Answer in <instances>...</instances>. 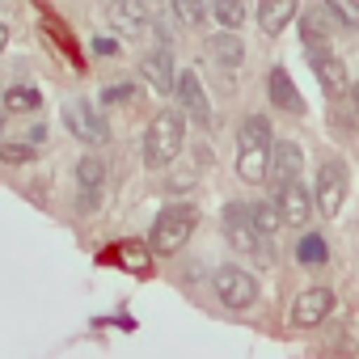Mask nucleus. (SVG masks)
<instances>
[{"instance_id":"6e6552de","label":"nucleus","mask_w":359,"mask_h":359,"mask_svg":"<svg viewBox=\"0 0 359 359\" xmlns=\"http://www.w3.org/2000/svg\"><path fill=\"white\" fill-rule=\"evenodd\" d=\"M106 173H110V165H106V156H97V152H85V156L76 161V208H81L85 216L97 212L102 199H106Z\"/></svg>"},{"instance_id":"473e14b6","label":"nucleus","mask_w":359,"mask_h":359,"mask_svg":"<svg viewBox=\"0 0 359 359\" xmlns=\"http://www.w3.org/2000/svg\"><path fill=\"white\" fill-rule=\"evenodd\" d=\"M5 47H9V26L0 22V51H5Z\"/></svg>"},{"instance_id":"dca6fc26","label":"nucleus","mask_w":359,"mask_h":359,"mask_svg":"<svg viewBox=\"0 0 359 359\" xmlns=\"http://www.w3.org/2000/svg\"><path fill=\"white\" fill-rule=\"evenodd\" d=\"M266 97H271L275 110H283V114H304V97H300V89H296V81H292L287 68H271V76H266Z\"/></svg>"},{"instance_id":"6ab92c4d","label":"nucleus","mask_w":359,"mask_h":359,"mask_svg":"<svg viewBox=\"0 0 359 359\" xmlns=\"http://www.w3.org/2000/svg\"><path fill=\"white\" fill-rule=\"evenodd\" d=\"M258 30L262 34H283V26H292V18H300V9H296V0H266V5H258Z\"/></svg>"},{"instance_id":"412c9836","label":"nucleus","mask_w":359,"mask_h":359,"mask_svg":"<svg viewBox=\"0 0 359 359\" xmlns=\"http://www.w3.org/2000/svg\"><path fill=\"white\" fill-rule=\"evenodd\" d=\"M250 220H254V229L271 241L279 229H283V216H279V208H275V199H262V203H250Z\"/></svg>"},{"instance_id":"2eb2a0df","label":"nucleus","mask_w":359,"mask_h":359,"mask_svg":"<svg viewBox=\"0 0 359 359\" xmlns=\"http://www.w3.org/2000/svg\"><path fill=\"white\" fill-rule=\"evenodd\" d=\"M140 76H144V81H148V85H152V89H156L161 97H169V93L177 89L173 55H169V51H161V47H156L152 55H144V60H140Z\"/></svg>"},{"instance_id":"393cba45","label":"nucleus","mask_w":359,"mask_h":359,"mask_svg":"<svg viewBox=\"0 0 359 359\" xmlns=\"http://www.w3.org/2000/svg\"><path fill=\"white\" fill-rule=\"evenodd\" d=\"M39 156V148H30V144H22V140H0V161H5V165H30Z\"/></svg>"},{"instance_id":"2f4dec72","label":"nucleus","mask_w":359,"mask_h":359,"mask_svg":"<svg viewBox=\"0 0 359 359\" xmlns=\"http://www.w3.org/2000/svg\"><path fill=\"white\" fill-rule=\"evenodd\" d=\"M346 97H351V110H355V118H359V81L351 85V93H346Z\"/></svg>"},{"instance_id":"5701e85b","label":"nucleus","mask_w":359,"mask_h":359,"mask_svg":"<svg viewBox=\"0 0 359 359\" xmlns=\"http://www.w3.org/2000/svg\"><path fill=\"white\" fill-rule=\"evenodd\" d=\"M296 258H300L304 266H321V262L330 258L325 237H321V233H304V237H300V245H296Z\"/></svg>"},{"instance_id":"a878e982","label":"nucleus","mask_w":359,"mask_h":359,"mask_svg":"<svg viewBox=\"0 0 359 359\" xmlns=\"http://www.w3.org/2000/svg\"><path fill=\"white\" fill-rule=\"evenodd\" d=\"M169 13L182 22V26H203V22L212 18V9H208V5H199V0H177Z\"/></svg>"},{"instance_id":"4be33fe9","label":"nucleus","mask_w":359,"mask_h":359,"mask_svg":"<svg viewBox=\"0 0 359 359\" xmlns=\"http://www.w3.org/2000/svg\"><path fill=\"white\" fill-rule=\"evenodd\" d=\"M208 9H212L216 26H220V30H229V34H237V26L250 18V9H245V5H237V0H216V5H208Z\"/></svg>"},{"instance_id":"b1692460","label":"nucleus","mask_w":359,"mask_h":359,"mask_svg":"<svg viewBox=\"0 0 359 359\" xmlns=\"http://www.w3.org/2000/svg\"><path fill=\"white\" fill-rule=\"evenodd\" d=\"M140 97V89L131 85V81H114V85H106L102 93H97V106H131Z\"/></svg>"},{"instance_id":"f257e3e1","label":"nucleus","mask_w":359,"mask_h":359,"mask_svg":"<svg viewBox=\"0 0 359 359\" xmlns=\"http://www.w3.org/2000/svg\"><path fill=\"white\" fill-rule=\"evenodd\" d=\"M271 152H275V131L266 114H245L237 127V177L241 182H266L271 177Z\"/></svg>"},{"instance_id":"a211bd4d","label":"nucleus","mask_w":359,"mask_h":359,"mask_svg":"<svg viewBox=\"0 0 359 359\" xmlns=\"http://www.w3.org/2000/svg\"><path fill=\"white\" fill-rule=\"evenodd\" d=\"M330 34H334V22H330L325 5L300 13V43H304V51H321V47H330Z\"/></svg>"},{"instance_id":"72a5a7b5","label":"nucleus","mask_w":359,"mask_h":359,"mask_svg":"<svg viewBox=\"0 0 359 359\" xmlns=\"http://www.w3.org/2000/svg\"><path fill=\"white\" fill-rule=\"evenodd\" d=\"M0 135H5V114H0Z\"/></svg>"},{"instance_id":"f03ea898","label":"nucleus","mask_w":359,"mask_h":359,"mask_svg":"<svg viewBox=\"0 0 359 359\" xmlns=\"http://www.w3.org/2000/svg\"><path fill=\"white\" fill-rule=\"evenodd\" d=\"M195 229H199V208L195 203H169V208H161L156 220L148 224V254H156V258L177 254L191 241Z\"/></svg>"},{"instance_id":"20e7f679","label":"nucleus","mask_w":359,"mask_h":359,"mask_svg":"<svg viewBox=\"0 0 359 359\" xmlns=\"http://www.w3.org/2000/svg\"><path fill=\"white\" fill-rule=\"evenodd\" d=\"M224 241H229L237 254H245V258H271V241L254 229L250 203H241V199H233V203L224 208Z\"/></svg>"},{"instance_id":"f3484780","label":"nucleus","mask_w":359,"mask_h":359,"mask_svg":"<svg viewBox=\"0 0 359 359\" xmlns=\"http://www.w3.org/2000/svg\"><path fill=\"white\" fill-rule=\"evenodd\" d=\"M208 55L216 60V68L220 72H237L241 64H245V43H241V34H229V30H220V34H208Z\"/></svg>"},{"instance_id":"7ed1b4c3","label":"nucleus","mask_w":359,"mask_h":359,"mask_svg":"<svg viewBox=\"0 0 359 359\" xmlns=\"http://www.w3.org/2000/svg\"><path fill=\"white\" fill-rule=\"evenodd\" d=\"M187 144V118L182 110H156V118L144 131V165L148 169H169Z\"/></svg>"},{"instance_id":"9d476101","label":"nucleus","mask_w":359,"mask_h":359,"mask_svg":"<svg viewBox=\"0 0 359 359\" xmlns=\"http://www.w3.org/2000/svg\"><path fill=\"white\" fill-rule=\"evenodd\" d=\"M173 97L182 102V118L191 114L195 123H212V102H208V89H203V81H199L195 68H182V72H177Z\"/></svg>"},{"instance_id":"c85d7f7f","label":"nucleus","mask_w":359,"mask_h":359,"mask_svg":"<svg viewBox=\"0 0 359 359\" xmlns=\"http://www.w3.org/2000/svg\"><path fill=\"white\" fill-rule=\"evenodd\" d=\"M338 106H342V102H334V110H330V127H334V135H338V140H351L355 123H351V114H342Z\"/></svg>"},{"instance_id":"39448f33","label":"nucleus","mask_w":359,"mask_h":359,"mask_svg":"<svg viewBox=\"0 0 359 359\" xmlns=\"http://www.w3.org/2000/svg\"><path fill=\"white\" fill-rule=\"evenodd\" d=\"M212 292H216V300H220L224 309H237V313L258 304V279H254L250 271L233 266V262H224V266L212 271Z\"/></svg>"},{"instance_id":"423d86ee","label":"nucleus","mask_w":359,"mask_h":359,"mask_svg":"<svg viewBox=\"0 0 359 359\" xmlns=\"http://www.w3.org/2000/svg\"><path fill=\"white\" fill-rule=\"evenodd\" d=\"M342 203H346V161H342V156H330V161H321V169H317L313 208H317L325 220H334V216L342 212Z\"/></svg>"},{"instance_id":"9b49d317","label":"nucleus","mask_w":359,"mask_h":359,"mask_svg":"<svg viewBox=\"0 0 359 359\" xmlns=\"http://www.w3.org/2000/svg\"><path fill=\"white\" fill-rule=\"evenodd\" d=\"M106 22L123 39H144L148 26H152V9L140 5V0H114V5H106Z\"/></svg>"},{"instance_id":"ddd939ff","label":"nucleus","mask_w":359,"mask_h":359,"mask_svg":"<svg viewBox=\"0 0 359 359\" xmlns=\"http://www.w3.org/2000/svg\"><path fill=\"white\" fill-rule=\"evenodd\" d=\"M330 313H334V292H330V287H304V292L296 296V304H292V325H296V330H313V325H321Z\"/></svg>"},{"instance_id":"f8f14e48","label":"nucleus","mask_w":359,"mask_h":359,"mask_svg":"<svg viewBox=\"0 0 359 359\" xmlns=\"http://www.w3.org/2000/svg\"><path fill=\"white\" fill-rule=\"evenodd\" d=\"M275 208H279V216H283V224H292V229H304L309 220H313V191L304 187V182H287V187H279L275 191Z\"/></svg>"},{"instance_id":"7c9ffc66","label":"nucleus","mask_w":359,"mask_h":359,"mask_svg":"<svg viewBox=\"0 0 359 359\" xmlns=\"http://www.w3.org/2000/svg\"><path fill=\"white\" fill-rule=\"evenodd\" d=\"M22 144H30V148H43V144H47V127H43V123H34V127H26V135H22Z\"/></svg>"},{"instance_id":"c756f323","label":"nucleus","mask_w":359,"mask_h":359,"mask_svg":"<svg viewBox=\"0 0 359 359\" xmlns=\"http://www.w3.org/2000/svg\"><path fill=\"white\" fill-rule=\"evenodd\" d=\"M165 187H169L173 195H182V191H191V187H195V169H191V173H169V182H165Z\"/></svg>"},{"instance_id":"bb28decb","label":"nucleus","mask_w":359,"mask_h":359,"mask_svg":"<svg viewBox=\"0 0 359 359\" xmlns=\"http://www.w3.org/2000/svg\"><path fill=\"white\" fill-rule=\"evenodd\" d=\"M325 13H330V22H338L342 30H359V9H355V5H342V0H325Z\"/></svg>"},{"instance_id":"aec40b11","label":"nucleus","mask_w":359,"mask_h":359,"mask_svg":"<svg viewBox=\"0 0 359 359\" xmlns=\"http://www.w3.org/2000/svg\"><path fill=\"white\" fill-rule=\"evenodd\" d=\"M0 102H5V114H34L43 106V93L34 85H9L0 93Z\"/></svg>"},{"instance_id":"1a4fd4ad","label":"nucleus","mask_w":359,"mask_h":359,"mask_svg":"<svg viewBox=\"0 0 359 359\" xmlns=\"http://www.w3.org/2000/svg\"><path fill=\"white\" fill-rule=\"evenodd\" d=\"M309 64H313V76H317V85L330 93V97H346L351 93V72H346V64L330 51V47H321V51H309Z\"/></svg>"},{"instance_id":"cd10ccee","label":"nucleus","mask_w":359,"mask_h":359,"mask_svg":"<svg viewBox=\"0 0 359 359\" xmlns=\"http://www.w3.org/2000/svg\"><path fill=\"white\" fill-rule=\"evenodd\" d=\"M118 262H123L127 271L144 275V271H148V245H123V250H118Z\"/></svg>"},{"instance_id":"4468645a","label":"nucleus","mask_w":359,"mask_h":359,"mask_svg":"<svg viewBox=\"0 0 359 359\" xmlns=\"http://www.w3.org/2000/svg\"><path fill=\"white\" fill-rule=\"evenodd\" d=\"M300 169H304V148L296 140H275V152H271V182H275V191L287 187V182H300Z\"/></svg>"},{"instance_id":"0eeeda50","label":"nucleus","mask_w":359,"mask_h":359,"mask_svg":"<svg viewBox=\"0 0 359 359\" xmlns=\"http://www.w3.org/2000/svg\"><path fill=\"white\" fill-rule=\"evenodd\" d=\"M64 127H68V135H76L85 148H97V144L110 140V123L102 118V110H97L89 97H72V102L64 106Z\"/></svg>"}]
</instances>
